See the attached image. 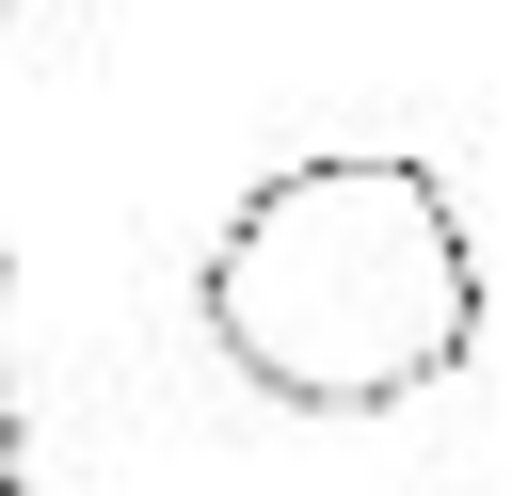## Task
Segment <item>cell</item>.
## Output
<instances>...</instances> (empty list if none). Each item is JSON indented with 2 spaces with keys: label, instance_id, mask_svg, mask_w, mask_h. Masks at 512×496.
<instances>
[{
  "label": "cell",
  "instance_id": "cell-1",
  "mask_svg": "<svg viewBox=\"0 0 512 496\" xmlns=\"http://www.w3.org/2000/svg\"><path fill=\"white\" fill-rule=\"evenodd\" d=\"M192 304H208V352L256 400L400 416L480 352V240H464V192L432 160L336 144V160H288L224 208Z\"/></svg>",
  "mask_w": 512,
  "mask_h": 496
},
{
  "label": "cell",
  "instance_id": "cell-2",
  "mask_svg": "<svg viewBox=\"0 0 512 496\" xmlns=\"http://www.w3.org/2000/svg\"><path fill=\"white\" fill-rule=\"evenodd\" d=\"M0 288H16V256H0ZM0 496H32V432H16V368H0Z\"/></svg>",
  "mask_w": 512,
  "mask_h": 496
}]
</instances>
